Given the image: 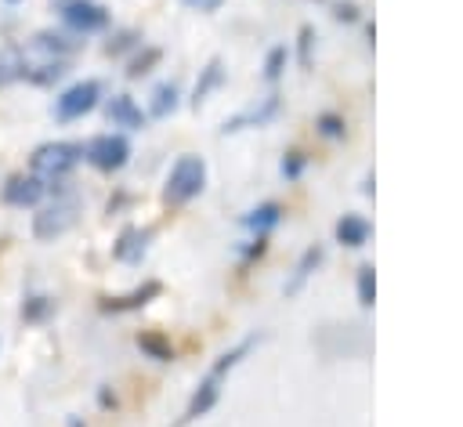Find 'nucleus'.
Masks as SVG:
<instances>
[{
    "label": "nucleus",
    "mask_w": 463,
    "mask_h": 427,
    "mask_svg": "<svg viewBox=\"0 0 463 427\" xmlns=\"http://www.w3.org/2000/svg\"><path fill=\"white\" fill-rule=\"evenodd\" d=\"M58 315V300L51 293H25L22 304H18V318L25 326H43Z\"/></svg>",
    "instance_id": "a211bd4d"
},
{
    "label": "nucleus",
    "mask_w": 463,
    "mask_h": 427,
    "mask_svg": "<svg viewBox=\"0 0 463 427\" xmlns=\"http://www.w3.org/2000/svg\"><path fill=\"white\" fill-rule=\"evenodd\" d=\"M311 47H315V29L300 25V36H297V62H300V69L311 65Z\"/></svg>",
    "instance_id": "c85d7f7f"
},
{
    "label": "nucleus",
    "mask_w": 463,
    "mask_h": 427,
    "mask_svg": "<svg viewBox=\"0 0 463 427\" xmlns=\"http://www.w3.org/2000/svg\"><path fill=\"white\" fill-rule=\"evenodd\" d=\"M98 405H101V409H109V405H116V394L109 391V384H101V387H98Z\"/></svg>",
    "instance_id": "2f4dec72"
},
{
    "label": "nucleus",
    "mask_w": 463,
    "mask_h": 427,
    "mask_svg": "<svg viewBox=\"0 0 463 427\" xmlns=\"http://www.w3.org/2000/svg\"><path fill=\"white\" fill-rule=\"evenodd\" d=\"M286 62H289V47H286V43H275V47L264 54V80H268V83H279L282 72H286Z\"/></svg>",
    "instance_id": "393cba45"
},
{
    "label": "nucleus",
    "mask_w": 463,
    "mask_h": 427,
    "mask_svg": "<svg viewBox=\"0 0 463 427\" xmlns=\"http://www.w3.org/2000/svg\"><path fill=\"white\" fill-rule=\"evenodd\" d=\"M282 203H275V199H264V203H257V206H250L242 217H239V224L250 232V235H271L279 224H282Z\"/></svg>",
    "instance_id": "2eb2a0df"
},
{
    "label": "nucleus",
    "mask_w": 463,
    "mask_h": 427,
    "mask_svg": "<svg viewBox=\"0 0 463 427\" xmlns=\"http://www.w3.org/2000/svg\"><path fill=\"white\" fill-rule=\"evenodd\" d=\"M7 4H22V0H7Z\"/></svg>",
    "instance_id": "f704fd0d"
},
{
    "label": "nucleus",
    "mask_w": 463,
    "mask_h": 427,
    "mask_svg": "<svg viewBox=\"0 0 463 427\" xmlns=\"http://www.w3.org/2000/svg\"><path fill=\"white\" fill-rule=\"evenodd\" d=\"M315 127H318L322 138H333V141L347 134V123H344V116H336V112H318V116H315Z\"/></svg>",
    "instance_id": "bb28decb"
},
{
    "label": "nucleus",
    "mask_w": 463,
    "mask_h": 427,
    "mask_svg": "<svg viewBox=\"0 0 463 427\" xmlns=\"http://www.w3.org/2000/svg\"><path fill=\"white\" fill-rule=\"evenodd\" d=\"M177 109H181V87H177V80L156 83V90H152V98H148V116H152V119H166V116H174Z\"/></svg>",
    "instance_id": "6ab92c4d"
},
{
    "label": "nucleus",
    "mask_w": 463,
    "mask_h": 427,
    "mask_svg": "<svg viewBox=\"0 0 463 427\" xmlns=\"http://www.w3.org/2000/svg\"><path fill=\"white\" fill-rule=\"evenodd\" d=\"M336 242H344V246H351V250H358V246H365L369 242V235H373V224L362 217V214H344L340 221H336Z\"/></svg>",
    "instance_id": "aec40b11"
},
{
    "label": "nucleus",
    "mask_w": 463,
    "mask_h": 427,
    "mask_svg": "<svg viewBox=\"0 0 463 427\" xmlns=\"http://www.w3.org/2000/svg\"><path fill=\"white\" fill-rule=\"evenodd\" d=\"M279 112H282V98H279V90H271V94L257 98L253 105L239 109L235 116H228V119L221 123V134H239V130L268 127V123H275V119H279Z\"/></svg>",
    "instance_id": "6e6552de"
},
{
    "label": "nucleus",
    "mask_w": 463,
    "mask_h": 427,
    "mask_svg": "<svg viewBox=\"0 0 463 427\" xmlns=\"http://www.w3.org/2000/svg\"><path fill=\"white\" fill-rule=\"evenodd\" d=\"M105 119H109L112 127H119V130H141V127L148 123V112L134 101V94L119 90V94L105 98Z\"/></svg>",
    "instance_id": "ddd939ff"
},
{
    "label": "nucleus",
    "mask_w": 463,
    "mask_h": 427,
    "mask_svg": "<svg viewBox=\"0 0 463 427\" xmlns=\"http://www.w3.org/2000/svg\"><path fill=\"white\" fill-rule=\"evenodd\" d=\"M80 163H83L80 141H43L29 156V174L51 185V181H65Z\"/></svg>",
    "instance_id": "7ed1b4c3"
},
{
    "label": "nucleus",
    "mask_w": 463,
    "mask_h": 427,
    "mask_svg": "<svg viewBox=\"0 0 463 427\" xmlns=\"http://www.w3.org/2000/svg\"><path fill=\"white\" fill-rule=\"evenodd\" d=\"M134 344H137V351H141L145 358H152V362H174L170 340H166L163 333H156V329H141V333L134 337Z\"/></svg>",
    "instance_id": "4be33fe9"
},
{
    "label": "nucleus",
    "mask_w": 463,
    "mask_h": 427,
    "mask_svg": "<svg viewBox=\"0 0 463 427\" xmlns=\"http://www.w3.org/2000/svg\"><path fill=\"white\" fill-rule=\"evenodd\" d=\"M336 18H340V22H354L358 14H354V7H351V4H347V7L340 4V7H336Z\"/></svg>",
    "instance_id": "473e14b6"
},
{
    "label": "nucleus",
    "mask_w": 463,
    "mask_h": 427,
    "mask_svg": "<svg viewBox=\"0 0 463 427\" xmlns=\"http://www.w3.org/2000/svg\"><path fill=\"white\" fill-rule=\"evenodd\" d=\"M181 4H188V7H195V11H217L224 0H181Z\"/></svg>",
    "instance_id": "7c9ffc66"
},
{
    "label": "nucleus",
    "mask_w": 463,
    "mask_h": 427,
    "mask_svg": "<svg viewBox=\"0 0 463 427\" xmlns=\"http://www.w3.org/2000/svg\"><path fill=\"white\" fill-rule=\"evenodd\" d=\"M304 166H307V156H304V152H297V148H289V152L282 156V163H279V170H282V177H286V181H297V177L304 174Z\"/></svg>",
    "instance_id": "cd10ccee"
},
{
    "label": "nucleus",
    "mask_w": 463,
    "mask_h": 427,
    "mask_svg": "<svg viewBox=\"0 0 463 427\" xmlns=\"http://www.w3.org/2000/svg\"><path fill=\"white\" fill-rule=\"evenodd\" d=\"M260 344H264V333H250V337L235 340L228 351H221V355L213 358V365L199 376V384H195V391H192V398H188V405H184L181 423H192V420L206 416V413L221 402V391H224L228 373H232V369H239V365H242V358H246V355H253Z\"/></svg>",
    "instance_id": "f257e3e1"
},
{
    "label": "nucleus",
    "mask_w": 463,
    "mask_h": 427,
    "mask_svg": "<svg viewBox=\"0 0 463 427\" xmlns=\"http://www.w3.org/2000/svg\"><path fill=\"white\" fill-rule=\"evenodd\" d=\"M22 69H25V54L18 43H4L0 47V90L22 83Z\"/></svg>",
    "instance_id": "412c9836"
},
{
    "label": "nucleus",
    "mask_w": 463,
    "mask_h": 427,
    "mask_svg": "<svg viewBox=\"0 0 463 427\" xmlns=\"http://www.w3.org/2000/svg\"><path fill=\"white\" fill-rule=\"evenodd\" d=\"M264 250H268V235H250V239L239 246V261H242V264H250V261L264 257Z\"/></svg>",
    "instance_id": "c756f323"
},
{
    "label": "nucleus",
    "mask_w": 463,
    "mask_h": 427,
    "mask_svg": "<svg viewBox=\"0 0 463 427\" xmlns=\"http://www.w3.org/2000/svg\"><path fill=\"white\" fill-rule=\"evenodd\" d=\"M354 293H358V304H362V308H373V300H376V271H373V264H362V268H358V275H354Z\"/></svg>",
    "instance_id": "a878e982"
},
{
    "label": "nucleus",
    "mask_w": 463,
    "mask_h": 427,
    "mask_svg": "<svg viewBox=\"0 0 463 427\" xmlns=\"http://www.w3.org/2000/svg\"><path fill=\"white\" fill-rule=\"evenodd\" d=\"M159 58H163V51H159V47H145V43H141V47L134 51V58L127 62V80H141V76H148V72H152V65H156Z\"/></svg>",
    "instance_id": "b1692460"
},
{
    "label": "nucleus",
    "mask_w": 463,
    "mask_h": 427,
    "mask_svg": "<svg viewBox=\"0 0 463 427\" xmlns=\"http://www.w3.org/2000/svg\"><path fill=\"white\" fill-rule=\"evenodd\" d=\"M101 98H105V83H101V80H94V76L76 80V83H69V87L51 101V116H54L58 123H76V119L90 116V112L101 105Z\"/></svg>",
    "instance_id": "39448f33"
},
{
    "label": "nucleus",
    "mask_w": 463,
    "mask_h": 427,
    "mask_svg": "<svg viewBox=\"0 0 463 427\" xmlns=\"http://www.w3.org/2000/svg\"><path fill=\"white\" fill-rule=\"evenodd\" d=\"M0 199H4V206L33 210V206H40L47 199V181H40L36 174H11L0 185Z\"/></svg>",
    "instance_id": "9d476101"
},
{
    "label": "nucleus",
    "mask_w": 463,
    "mask_h": 427,
    "mask_svg": "<svg viewBox=\"0 0 463 427\" xmlns=\"http://www.w3.org/2000/svg\"><path fill=\"white\" fill-rule=\"evenodd\" d=\"M159 293H163V282H159V279H145L141 286H134V289H127V293L101 297V300H98V311H101V315H130V311H141L145 304H152Z\"/></svg>",
    "instance_id": "9b49d317"
},
{
    "label": "nucleus",
    "mask_w": 463,
    "mask_h": 427,
    "mask_svg": "<svg viewBox=\"0 0 463 427\" xmlns=\"http://www.w3.org/2000/svg\"><path fill=\"white\" fill-rule=\"evenodd\" d=\"M152 250V228H141V224H127L116 242H112V261L119 264H141Z\"/></svg>",
    "instance_id": "f8f14e48"
},
{
    "label": "nucleus",
    "mask_w": 463,
    "mask_h": 427,
    "mask_svg": "<svg viewBox=\"0 0 463 427\" xmlns=\"http://www.w3.org/2000/svg\"><path fill=\"white\" fill-rule=\"evenodd\" d=\"M203 188H206V159L195 156V152H184V156L174 159V166L166 174L163 203L166 206H184L195 195H203Z\"/></svg>",
    "instance_id": "f03ea898"
},
{
    "label": "nucleus",
    "mask_w": 463,
    "mask_h": 427,
    "mask_svg": "<svg viewBox=\"0 0 463 427\" xmlns=\"http://www.w3.org/2000/svg\"><path fill=\"white\" fill-rule=\"evenodd\" d=\"M228 80V69H224V62L221 58H210L203 69H199V80H195V87H192V109H199L203 101H210V94L213 90H221V83Z\"/></svg>",
    "instance_id": "f3484780"
},
{
    "label": "nucleus",
    "mask_w": 463,
    "mask_h": 427,
    "mask_svg": "<svg viewBox=\"0 0 463 427\" xmlns=\"http://www.w3.org/2000/svg\"><path fill=\"white\" fill-rule=\"evenodd\" d=\"M54 11L72 36H94L112 25V11L101 0H54Z\"/></svg>",
    "instance_id": "423d86ee"
},
{
    "label": "nucleus",
    "mask_w": 463,
    "mask_h": 427,
    "mask_svg": "<svg viewBox=\"0 0 463 427\" xmlns=\"http://www.w3.org/2000/svg\"><path fill=\"white\" fill-rule=\"evenodd\" d=\"M145 40H141V33L137 29H112V36H109V43H105V54L109 58H123L127 51H137Z\"/></svg>",
    "instance_id": "5701e85b"
},
{
    "label": "nucleus",
    "mask_w": 463,
    "mask_h": 427,
    "mask_svg": "<svg viewBox=\"0 0 463 427\" xmlns=\"http://www.w3.org/2000/svg\"><path fill=\"white\" fill-rule=\"evenodd\" d=\"M80 47H83V36L54 33V29H40V33H33L22 43V51L33 54V58H61V62H69L72 54H80Z\"/></svg>",
    "instance_id": "1a4fd4ad"
},
{
    "label": "nucleus",
    "mask_w": 463,
    "mask_h": 427,
    "mask_svg": "<svg viewBox=\"0 0 463 427\" xmlns=\"http://www.w3.org/2000/svg\"><path fill=\"white\" fill-rule=\"evenodd\" d=\"M69 427H83V420L80 416H69Z\"/></svg>",
    "instance_id": "72a5a7b5"
},
{
    "label": "nucleus",
    "mask_w": 463,
    "mask_h": 427,
    "mask_svg": "<svg viewBox=\"0 0 463 427\" xmlns=\"http://www.w3.org/2000/svg\"><path fill=\"white\" fill-rule=\"evenodd\" d=\"M322 257H326V246H318V242H315V246H307V250L297 257V264H293L289 279L282 282V293H286V297H297V293L304 289V282L315 275V268L322 264Z\"/></svg>",
    "instance_id": "dca6fc26"
},
{
    "label": "nucleus",
    "mask_w": 463,
    "mask_h": 427,
    "mask_svg": "<svg viewBox=\"0 0 463 427\" xmlns=\"http://www.w3.org/2000/svg\"><path fill=\"white\" fill-rule=\"evenodd\" d=\"M80 221V199L72 192L54 195L51 203H40V210L33 214V239L36 242H54L65 232H72Z\"/></svg>",
    "instance_id": "20e7f679"
},
{
    "label": "nucleus",
    "mask_w": 463,
    "mask_h": 427,
    "mask_svg": "<svg viewBox=\"0 0 463 427\" xmlns=\"http://www.w3.org/2000/svg\"><path fill=\"white\" fill-rule=\"evenodd\" d=\"M65 72H69V62H61V58H33V54H25L22 80L33 83V87H54L58 80H65Z\"/></svg>",
    "instance_id": "4468645a"
},
{
    "label": "nucleus",
    "mask_w": 463,
    "mask_h": 427,
    "mask_svg": "<svg viewBox=\"0 0 463 427\" xmlns=\"http://www.w3.org/2000/svg\"><path fill=\"white\" fill-rule=\"evenodd\" d=\"M80 148H83V163L94 166V170H101V174H116V170H123V166L130 163V156H134L127 134H119V130L94 134V138L80 141Z\"/></svg>",
    "instance_id": "0eeeda50"
}]
</instances>
